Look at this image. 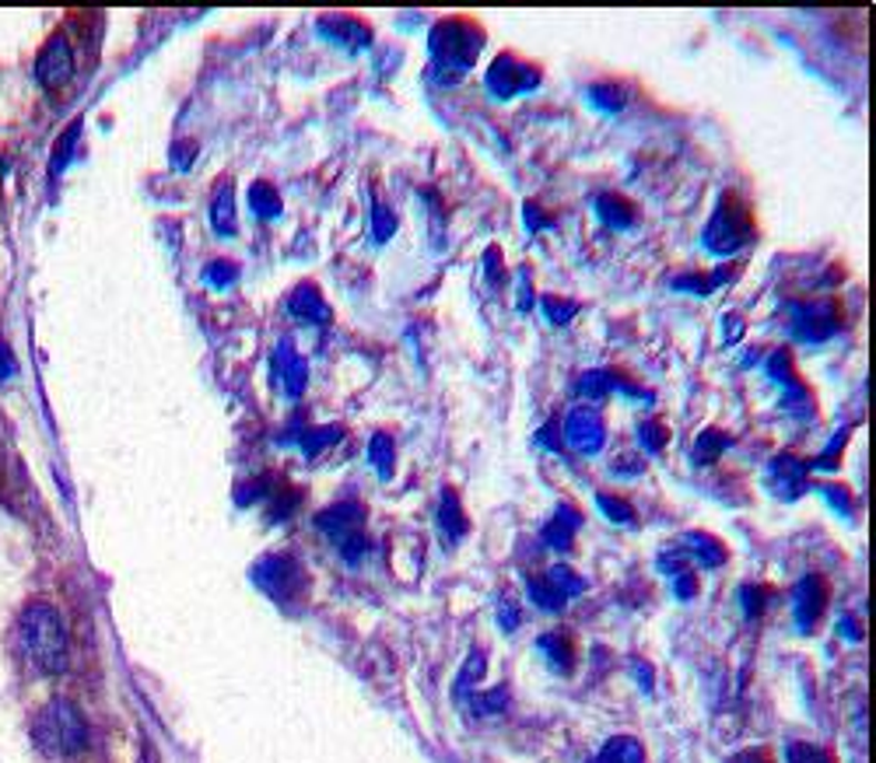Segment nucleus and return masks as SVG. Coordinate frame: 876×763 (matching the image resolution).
Instances as JSON below:
<instances>
[{"instance_id": "nucleus-1", "label": "nucleus", "mask_w": 876, "mask_h": 763, "mask_svg": "<svg viewBox=\"0 0 876 763\" xmlns=\"http://www.w3.org/2000/svg\"><path fill=\"white\" fill-rule=\"evenodd\" d=\"M21 644L32 665L47 676H60L71 662V638L68 623L53 610L50 602H32L21 613Z\"/></svg>"}, {"instance_id": "nucleus-2", "label": "nucleus", "mask_w": 876, "mask_h": 763, "mask_svg": "<svg viewBox=\"0 0 876 763\" xmlns=\"http://www.w3.org/2000/svg\"><path fill=\"white\" fill-rule=\"evenodd\" d=\"M485 47V29L470 18H446L438 21L428 35V50L435 60V74L442 84H456L470 67L477 63V53Z\"/></svg>"}, {"instance_id": "nucleus-3", "label": "nucleus", "mask_w": 876, "mask_h": 763, "mask_svg": "<svg viewBox=\"0 0 876 763\" xmlns=\"http://www.w3.org/2000/svg\"><path fill=\"white\" fill-rule=\"evenodd\" d=\"M32 735H35V743L53 756H78L88 746V722L71 701L57 698L35 714Z\"/></svg>"}, {"instance_id": "nucleus-4", "label": "nucleus", "mask_w": 876, "mask_h": 763, "mask_svg": "<svg viewBox=\"0 0 876 763\" xmlns=\"http://www.w3.org/2000/svg\"><path fill=\"white\" fill-rule=\"evenodd\" d=\"M701 238H705L709 253H715V256H730L740 250V245H747L754 238V217H751L747 204H743L736 193H726L719 200L715 214L709 217L705 235Z\"/></svg>"}, {"instance_id": "nucleus-5", "label": "nucleus", "mask_w": 876, "mask_h": 763, "mask_svg": "<svg viewBox=\"0 0 876 763\" xmlns=\"http://www.w3.org/2000/svg\"><path fill=\"white\" fill-rule=\"evenodd\" d=\"M253 581L277 602H292L305 589V574L298 568V560L288 557V553L263 557L259 564L253 568Z\"/></svg>"}, {"instance_id": "nucleus-6", "label": "nucleus", "mask_w": 876, "mask_h": 763, "mask_svg": "<svg viewBox=\"0 0 876 763\" xmlns=\"http://www.w3.org/2000/svg\"><path fill=\"white\" fill-rule=\"evenodd\" d=\"M540 84V67L533 63H526L512 53H501L491 67H488V92L495 99H516V95H526V92H533V88Z\"/></svg>"}, {"instance_id": "nucleus-7", "label": "nucleus", "mask_w": 876, "mask_h": 763, "mask_svg": "<svg viewBox=\"0 0 876 763\" xmlns=\"http://www.w3.org/2000/svg\"><path fill=\"white\" fill-rule=\"evenodd\" d=\"M842 326V308L835 302H806L793 308V333L799 340H827Z\"/></svg>"}, {"instance_id": "nucleus-8", "label": "nucleus", "mask_w": 876, "mask_h": 763, "mask_svg": "<svg viewBox=\"0 0 876 763\" xmlns=\"http://www.w3.org/2000/svg\"><path fill=\"white\" fill-rule=\"evenodd\" d=\"M35 78L47 88L68 84L74 78V50L63 35H53L47 47H42V53L35 60Z\"/></svg>"}, {"instance_id": "nucleus-9", "label": "nucleus", "mask_w": 876, "mask_h": 763, "mask_svg": "<svg viewBox=\"0 0 876 763\" xmlns=\"http://www.w3.org/2000/svg\"><path fill=\"white\" fill-rule=\"evenodd\" d=\"M274 386L292 399L302 396V389L309 386V365H305V357L295 350L292 340H284L274 350Z\"/></svg>"}, {"instance_id": "nucleus-10", "label": "nucleus", "mask_w": 876, "mask_h": 763, "mask_svg": "<svg viewBox=\"0 0 876 763\" xmlns=\"http://www.w3.org/2000/svg\"><path fill=\"white\" fill-rule=\"evenodd\" d=\"M824 610H827V581L821 574L803 578L793 592V613H796L799 631H814L824 617Z\"/></svg>"}, {"instance_id": "nucleus-11", "label": "nucleus", "mask_w": 876, "mask_h": 763, "mask_svg": "<svg viewBox=\"0 0 876 763\" xmlns=\"http://www.w3.org/2000/svg\"><path fill=\"white\" fill-rule=\"evenodd\" d=\"M564 438L572 448H579V452H600L603 441H607V424L593 407H579V410L568 414Z\"/></svg>"}, {"instance_id": "nucleus-12", "label": "nucleus", "mask_w": 876, "mask_h": 763, "mask_svg": "<svg viewBox=\"0 0 876 763\" xmlns=\"http://www.w3.org/2000/svg\"><path fill=\"white\" fill-rule=\"evenodd\" d=\"M319 32L334 42V47L347 50V53H361L371 42V29L368 21L350 18V14H326L319 18Z\"/></svg>"}, {"instance_id": "nucleus-13", "label": "nucleus", "mask_w": 876, "mask_h": 763, "mask_svg": "<svg viewBox=\"0 0 876 763\" xmlns=\"http://www.w3.org/2000/svg\"><path fill=\"white\" fill-rule=\"evenodd\" d=\"M809 469H814V466H809L806 459H799V456H778L768 466V484H772V490L778 494V498L793 501L809 487Z\"/></svg>"}, {"instance_id": "nucleus-14", "label": "nucleus", "mask_w": 876, "mask_h": 763, "mask_svg": "<svg viewBox=\"0 0 876 763\" xmlns=\"http://www.w3.org/2000/svg\"><path fill=\"white\" fill-rule=\"evenodd\" d=\"M316 526L337 543V540H344V536H350V532H361V526H365V508L358 501L334 505V508H326L323 515H316Z\"/></svg>"}, {"instance_id": "nucleus-15", "label": "nucleus", "mask_w": 876, "mask_h": 763, "mask_svg": "<svg viewBox=\"0 0 876 763\" xmlns=\"http://www.w3.org/2000/svg\"><path fill=\"white\" fill-rule=\"evenodd\" d=\"M288 312L295 319L302 323H309V326H319V323H330V305H326V298L319 295V287L316 284H298L292 295H288Z\"/></svg>"}, {"instance_id": "nucleus-16", "label": "nucleus", "mask_w": 876, "mask_h": 763, "mask_svg": "<svg viewBox=\"0 0 876 763\" xmlns=\"http://www.w3.org/2000/svg\"><path fill=\"white\" fill-rule=\"evenodd\" d=\"M593 207H597V217L610 224V228H631L634 224V204L618 193H600Z\"/></svg>"}, {"instance_id": "nucleus-17", "label": "nucleus", "mask_w": 876, "mask_h": 763, "mask_svg": "<svg viewBox=\"0 0 876 763\" xmlns=\"http://www.w3.org/2000/svg\"><path fill=\"white\" fill-rule=\"evenodd\" d=\"M438 529H442L446 543H459L467 536V515H464V505L452 490H446L442 498V508H438Z\"/></svg>"}, {"instance_id": "nucleus-18", "label": "nucleus", "mask_w": 876, "mask_h": 763, "mask_svg": "<svg viewBox=\"0 0 876 763\" xmlns=\"http://www.w3.org/2000/svg\"><path fill=\"white\" fill-rule=\"evenodd\" d=\"M540 655L551 662L554 672H572V665H575V648L564 634H543L540 638Z\"/></svg>"}, {"instance_id": "nucleus-19", "label": "nucleus", "mask_w": 876, "mask_h": 763, "mask_svg": "<svg viewBox=\"0 0 876 763\" xmlns=\"http://www.w3.org/2000/svg\"><path fill=\"white\" fill-rule=\"evenodd\" d=\"M575 529H579V511H572V508H561V511L554 515V522L543 529V540L551 543L554 550H568V547H572V536H575Z\"/></svg>"}, {"instance_id": "nucleus-20", "label": "nucleus", "mask_w": 876, "mask_h": 763, "mask_svg": "<svg viewBox=\"0 0 876 763\" xmlns=\"http://www.w3.org/2000/svg\"><path fill=\"white\" fill-rule=\"evenodd\" d=\"M249 207H253V214L259 217V221H274V217H281V211H284V204H281V193L271 186V183H253L249 186Z\"/></svg>"}, {"instance_id": "nucleus-21", "label": "nucleus", "mask_w": 876, "mask_h": 763, "mask_svg": "<svg viewBox=\"0 0 876 763\" xmlns=\"http://www.w3.org/2000/svg\"><path fill=\"white\" fill-rule=\"evenodd\" d=\"M211 224L217 235L232 238L235 235V196H232V186H222L211 204Z\"/></svg>"}, {"instance_id": "nucleus-22", "label": "nucleus", "mask_w": 876, "mask_h": 763, "mask_svg": "<svg viewBox=\"0 0 876 763\" xmlns=\"http://www.w3.org/2000/svg\"><path fill=\"white\" fill-rule=\"evenodd\" d=\"M368 462L376 466V474L383 477V480H389L393 477V466H397V445H393V438L389 435H371V445H368Z\"/></svg>"}, {"instance_id": "nucleus-23", "label": "nucleus", "mask_w": 876, "mask_h": 763, "mask_svg": "<svg viewBox=\"0 0 876 763\" xmlns=\"http://www.w3.org/2000/svg\"><path fill=\"white\" fill-rule=\"evenodd\" d=\"M593 763H645V753H642L639 743H634V739L621 735V739H610V743L603 746V753Z\"/></svg>"}, {"instance_id": "nucleus-24", "label": "nucleus", "mask_w": 876, "mask_h": 763, "mask_svg": "<svg viewBox=\"0 0 876 763\" xmlns=\"http://www.w3.org/2000/svg\"><path fill=\"white\" fill-rule=\"evenodd\" d=\"M726 445H730V435L726 431H719V428L701 431L697 441H694V462H701V466L715 462L722 452H726Z\"/></svg>"}, {"instance_id": "nucleus-25", "label": "nucleus", "mask_w": 876, "mask_h": 763, "mask_svg": "<svg viewBox=\"0 0 876 763\" xmlns=\"http://www.w3.org/2000/svg\"><path fill=\"white\" fill-rule=\"evenodd\" d=\"M687 547L694 550V557L705 568H719L722 560H726V550H722V543L715 540V536H709V532H691L687 536Z\"/></svg>"}, {"instance_id": "nucleus-26", "label": "nucleus", "mask_w": 876, "mask_h": 763, "mask_svg": "<svg viewBox=\"0 0 876 763\" xmlns=\"http://www.w3.org/2000/svg\"><path fill=\"white\" fill-rule=\"evenodd\" d=\"M585 95H589V102H593L597 109H603V112H621L624 109V88L618 81H597Z\"/></svg>"}, {"instance_id": "nucleus-27", "label": "nucleus", "mask_w": 876, "mask_h": 763, "mask_svg": "<svg viewBox=\"0 0 876 763\" xmlns=\"http://www.w3.org/2000/svg\"><path fill=\"white\" fill-rule=\"evenodd\" d=\"M722 281H726V271H719V274H681V277H673V287L676 291H691V295H709V291L719 287Z\"/></svg>"}, {"instance_id": "nucleus-28", "label": "nucleus", "mask_w": 876, "mask_h": 763, "mask_svg": "<svg viewBox=\"0 0 876 763\" xmlns=\"http://www.w3.org/2000/svg\"><path fill=\"white\" fill-rule=\"evenodd\" d=\"M530 599L540 606V610H561V606L568 602V599H564V596H561L547 578H533V581H530Z\"/></svg>"}, {"instance_id": "nucleus-29", "label": "nucleus", "mask_w": 876, "mask_h": 763, "mask_svg": "<svg viewBox=\"0 0 876 763\" xmlns=\"http://www.w3.org/2000/svg\"><path fill=\"white\" fill-rule=\"evenodd\" d=\"M547 581H551V586H554V589H558L564 599H568V596H579V592H582V586H585V581H582V578H579L572 568H568V564H558V568H551V574H547Z\"/></svg>"}, {"instance_id": "nucleus-30", "label": "nucleus", "mask_w": 876, "mask_h": 763, "mask_svg": "<svg viewBox=\"0 0 876 763\" xmlns=\"http://www.w3.org/2000/svg\"><path fill=\"white\" fill-rule=\"evenodd\" d=\"M785 760L788 763H835V756L821 746H814V743H788Z\"/></svg>"}, {"instance_id": "nucleus-31", "label": "nucleus", "mask_w": 876, "mask_h": 763, "mask_svg": "<svg viewBox=\"0 0 876 763\" xmlns=\"http://www.w3.org/2000/svg\"><path fill=\"white\" fill-rule=\"evenodd\" d=\"M618 382H621V378L613 375V372H589V375L579 382V393L597 399V396H603V393H610V389H618Z\"/></svg>"}, {"instance_id": "nucleus-32", "label": "nucleus", "mask_w": 876, "mask_h": 763, "mask_svg": "<svg viewBox=\"0 0 876 763\" xmlns=\"http://www.w3.org/2000/svg\"><path fill=\"white\" fill-rule=\"evenodd\" d=\"M597 505L603 508V515H607L610 522H621V526H631L634 522V508L624 498H613V494H600Z\"/></svg>"}, {"instance_id": "nucleus-33", "label": "nucleus", "mask_w": 876, "mask_h": 763, "mask_svg": "<svg viewBox=\"0 0 876 763\" xmlns=\"http://www.w3.org/2000/svg\"><path fill=\"white\" fill-rule=\"evenodd\" d=\"M393 232H397V214L386 204H376L371 207V235H376V242H389Z\"/></svg>"}, {"instance_id": "nucleus-34", "label": "nucleus", "mask_w": 876, "mask_h": 763, "mask_svg": "<svg viewBox=\"0 0 876 763\" xmlns=\"http://www.w3.org/2000/svg\"><path fill=\"white\" fill-rule=\"evenodd\" d=\"M235 277H238V266H235L232 260H214V263L204 266V281H207L211 287H228Z\"/></svg>"}, {"instance_id": "nucleus-35", "label": "nucleus", "mask_w": 876, "mask_h": 763, "mask_svg": "<svg viewBox=\"0 0 876 763\" xmlns=\"http://www.w3.org/2000/svg\"><path fill=\"white\" fill-rule=\"evenodd\" d=\"M639 438H642V448H649V452H660V448L666 445L670 431L663 428L660 420H642L639 424Z\"/></svg>"}, {"instance_id": "nucleus-36", "label": "nucleus", "mask_w": 876, "mask_h": 763, "mask_svg": "<svg viewBox=\"0 0 876 763\" xmlns=\"http://www.w3.org/2000/svg\"><path fill=\"white\" fill-rule=\"evenodd\" d=\"M543 312H547V319H551L554 326H561V323H568L579 312V305L575 302H568V298H554V295H547L543 298Z\"/></svg>"}, {"instance_id": "nucleus-37", "label": "nucleus", "mask_w": 876, "mask_h": 763, "mask_svg": "<svg viewBox=\"0 0 876 763\" xmlns=\"http://www.w3.org/2000/svg\"><path fill=\"white\" fill-rule=\"evenodd\" d=\"M340 431L337 428H319V431H305L302 435V448H305V456H316L319 448H326V441H337Z\"/></svg>"}, {"instance_id": "nucleus-38", "label": "nucleus", "mask_w": 876, "mask_h": 763, "mask_svg": "<svg viewBox=\"0 0 876 763\" xmlns=\"http://www.w3.org/2000/svg\"><path fill=\"white\" fill-rule=\"evenodd\" d=\"M78 133H81V123H74L68 133H63V141H60V151H53V172H60L63 165H68V159H71V151H74V144H78Z\"/></svg>"}, {"instance_id": "nucleus-39", "label": "nucleus", "mask_w": 876, "mask_h": 763, "mask_svg": "<svg viewBox=\"0 0 876 763\" xmlns=\"http://www.w3.org/2000/svg\"><path fill=\"white\" fill-rule=\"evenodd\" d=\"M473 704H477V711H480V714H488V711H501V708L509 704V693H506V690H495V693H485V698L473 701Z\"/></svg>"}, {"instance_id": "nucleus-40", "label": "nucleus", "mask_w": 876, "mask_h": 763, "mask_svg": "<svg viewBox=\"0 0 876 763\" xmlns=\"http://www.w3.org/2000/svg\"><path fill=\"white\" fill-rule=\"evenodd\" d=\"M18 372V362H14V354H11V347L0 340V378H11Z\"/></svg>"}, {"instance_id": "nucleus-41", "label": "nucleus", "mask_w": 876, "mask_h": 763, "mask_svg": "<svg viewBox=\"0 0 876 763\" xmlns=\"http://www.w3.org/2000/svg\"><path fill=\"white\" fill-rule=\"evenodd\" d=\"M676 596H681V599H691V596H694V578L684 574V571L676 574Z\"/></svg>"}, {"instance_id": "nucleus-42", "label": "nucleus", "mask_w": 876, "mask_h": 763, "mask_svg": "<svg viewBox=\"0 0 876 763\" xmlns=\"http://www.w3.org/2000/svg\"><path fill=\"white\" fill-rule=\"evenodd\" d=\"M730 763H772L768 756H764L761 750H747V753H736Z\"/></svg>"}, {"instance_id": "nucleus-43", "label": "nucleus", "mask_w": 876, "mask_h": 763, "mask_svg": "<svg viewBox=\"0 0 876 763\" xmlns=\"http://www.w3.org/2000/svg\"><path fill=\"white\" fill-rule=\"evenodd\" d=\"M516 623H519L516 606H512V602H509V606H501V627H506V631H516Z\"/></svg>"}, {"instance_id": "nucleus-44", "label": "nucleus", "mask_w": 876, "mask_h": 763, "mask_svg": "<svg viewBox=\"0 0 876 763\" xmlns=\"http://www.w3.org/2000/svg\"><path fill=\"white\" fill-rule=\"evenodd\" d=\"M613 469H628L624 477H631V474H639L642 462H639V459H631V456H621V459H613Z\"/></svg>"}, {"instance_id": "nucleus-45", "label": "nucleus", "mask_w": 876, "mask_h": 763, "mask_svg": "<svg viewBox=\"0 0 876 763\" xmlns=\"http://www.w3.org/2000/svg\"><path fill=\"white\" fill-rule=\"evenodd\" d=\"M533 305V298H530V281H526V274H522V281H519V308H530Z\"/></svg>"}, {"instance_id": "nucleus-46", "label": "nucleus", "mask_w": 876, "mask_h": 763, "mask_svg": "<svg viewBox=\"0 0 876 763\" xmlns=\"http://www.w3.org/2000/svg\"><path fill=\"white\" fill-rule=\"evenodd\" d=\"M743 602H747V613H761V596H754V589H743Z\"/></svg>"}]
</instances>
